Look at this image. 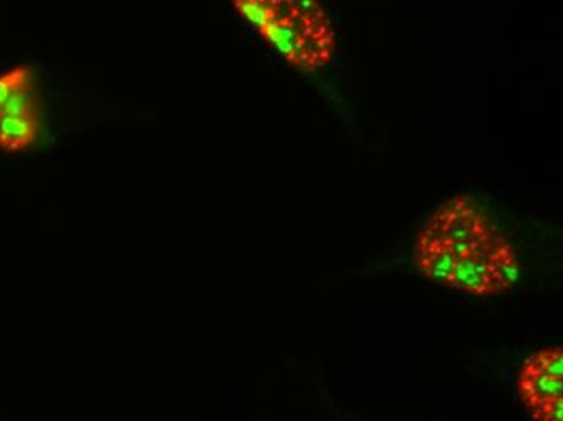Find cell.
Returning a JSON list of instances; mask_svg holds the SVG:
<instances>
[{
	"label": "cell",
	"instance_id": "6da1fadb",
	"mask_svg": "<svg viewBox=\"0 0 563 421\" xmlns=\"http://www.w3.org/2000/svg\"><path fill=\"white\" fill-rule=\"evenodd\" d=\"M233 5L295 70L314 74L334 59V30L319 0H233Z\"/></svg>",
	"mask_w": 563,
	"mask_h": 421
},
{
	"label": "cell",
	"instance_id": "7a4b0ae2",
	"mask_svg": "<svg viewBox=\"0 0 563 421\" xmlns=\"http://www.w3.org/2000/svg\"><path fill=\"white\" fill-rule=\"evenodd\" d=\"M520 277V263L506 235L493 229L472 248L456 256L449 289L475 297H496L508 292Z\"/></svg>",
	"mask_w": 563,
	"mask_h": 421
},
{
	"label": "cell",
	"instance_id": "277c9868",
	"mask_svg": "<svg viewBox=\"0 0 563 421\" xmlns=\"http://www.w3.org/2000/svg\"><path fill=\"white\" fill-rule=\"evenodd\" d=\"M517 391L531 419L563 420V352L544 348L525 361L517 376Z\"/></svg>",
	"mask_w": 563,
	"mask_h": 421
},
{
	"label": "cell",
	"instance_id": "3957f363",
	"mask_svg": "<svg viewBox=\"0 0 563 421\" xmlns=\"http://www.w3.org/2000/svg\"><path fill=\"white\" fill-rule=\"evenodd\" d=\"M43 132V111L36 71L16 65L0 74V151L22 153L34 148Z\"/></svg>",
	"mask_w": 563,
	"mask_h": 421
},
{
	"label": "cell",
	"instance_id": "5b68a950",
	"mask_svg": "<svg viewBox=\"0 0 563 421\" xmlns=\"http://www.w3.org/2000/svg\"><path fill=\"white\" fill-rule=\"evenodd\" d=\"M494 229L489 218L470 197L445 201L428 219L418 234L442 243L472 241Z\"/></svg>",
	"mask_w": 563,
	"mask_h": 421
}]
</instances>
